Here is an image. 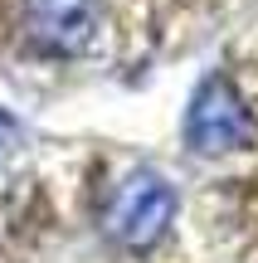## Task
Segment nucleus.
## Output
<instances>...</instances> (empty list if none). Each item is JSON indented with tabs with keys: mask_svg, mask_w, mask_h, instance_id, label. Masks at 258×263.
<instances>
[{
	"mask_svg": "<svg viewBox=\"0 0 258 263\" xmlns=\"http://www.w3.org/2000/svg\"><path fill=\"white\" fill-rule=\"evenodd\" d=\"M185 141L200 156H224V151H244L253 141V112L244 93L234 88L229 73H210L195 88L190 107H185Z\"/></svg>",
	"mask_w": 258,
	"mask_h": 263,
	"instance_id": "nucleus-2",
	"label": "nucleus"
},
{
	"mask_svg": "<svg viewBox=\"0 0 258 263\" xmlns=\"http://www.w3.org/2000/svg\"><path fill=\"white\" fill-rule=\"evenodd\" d=\"M15 141H19V122L5 112V107H0V161H5L10 151H15Z\"/></svg>",
	"mask_w": 258,
	"mask_h": 263,
	"instance_id": "nucleus-4",
	"label": "nucleus"
},
{
	"mask_svg": "<svg viewBox=\"0 0 258 263\" xmlns=\"http://www.w3.org/2000/svg\"><path fill=\"white\" fill-rule=\"evenodd\" d=\"M29 44L49 59H83L103 34V0H29Z\"/></svg>",
	"mask_w": 258,
	"mask_h": 263,
	"instance_id": "nucleus-3",
	"label": "nucleus"
},
{
	"mask_svg": "<svg viewBox=\"0 0 258 263\" xmlns=\"http://www.w3.org/2000/svg\"><path fill=\"white\" fill-rule=\"evenodd\" d=\"M175 205L181 200H175L171 176H161L156 166H136L112 185L107 210H103V229L112 244L132 249V254H146V249H156L166 239V229L175 219Z\"/></svg>",
	"mask_w": 258,
	"mask_h": 263,
	"instance_id": "nucleus-1",
	"label": "nucleus"
}]
</instances>
